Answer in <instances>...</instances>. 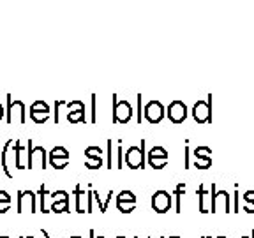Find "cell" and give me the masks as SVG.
Masks as SVG:
<instances>
[{
	"label": "cell",
	"instance_id": "6da1fadb",
	"mask_svg": "<svg viewBox=\"0 0 254 238\" xmlns=\"http://www.w3.org/2000/svg\"><path fill=\"white\" fill-rule=\"evenodd\" d=\"M30 208V212L36 210V194L32 190H18V205H16V212L21 214L25 212V208Z\"/></svg>",
	"mask_w": 254,
	"mask_h": 238
},
{
	"label": "cell",
	"instance_id": "7a4b0ae2",
	"mask_svg": "<svg viewBox=\"0 0 254 238\" xmlns=\"http://www.w3.org/2000/svg\"><path fill=\"white\" fill-rule=\"evenodd\" d=\"M48 113H50V108H48V104L43 103V101H36V103L30 106V117H32V120L37 123L46 122Z\"/></svg>",
	"mask_w": 254,
	"mask_h": 238
},
{
	"label": "cell",
	"instance_id": "3957f363",
	"mask_svg": "<svg viewBox=\"0 0 254 238\" xmlns=\"http://www.w3.org/2000/svg\"><path fill=\"white\" fill-rule=\"evenodd\" d=\"M69 161V154L65 148L62 147H57L52 150V154H50V163H52L53 168H57V170H62L65 164H67Z\"/></svg>",
	"mask_w": 254,
	"mask_h": 238
},
{
	"label": "cell",
	"instance_id": "277c9868",
	"mask_svg": "<svg viewBox=\"0 0 254 238\" xmlns=\"http://www.w3.org/2000/svg\"><path fill=\"white\" fill-rule=\"evenodd\" d=\"M134 194L132 192H129V190H122L119 194V198H117V205H119L120 212H124V214H129V212L134 208Z\"/></svg>",
	"mask_w": 254,
	"mask_h": 238
},
{
	"label": "cell",
	"instance_id": "5b68a950",
	"mask_svg": "<svg viewBox=\"0 0 254 238\" xmlns=\"http://www.w3.org/2000/svg\"><path fill=\"white\" fill-rule=\"evenodd\" d=\"M152 206H154V210L157 212H166L168 208H170V196L164 192V190H159V192H155L154 198H152Z\"/></svg>",
	"mask_w": 254,
	"mask_h": 238
},
{
	"label": "cell",
	"instance_id": "8992f818",
	"mask_svg": "<svg viewBox=\"0 0 254 238\" xmlns=\"http://www.w3.org/2000/svg\"><path fill=\"white\" fill-rule=\"evenodd\" d=\"M127 164L131 168H143V148L139 150L138 147H132L127 150Z\"/></svg>",
	"mask_w": 254,
	"mask_h": 238
},
{
	"label": "cell",
	"instance_id": "52a82bcc",
	"mask_svg": "<svg viewBox=\"0 0 254 238\" xmlns=\"http://www.w3.org/2000/svg\"><path fill=\"white\" fill-rule=\"evenodd\" d=\"M14 145V139H7L4 145V148H2V154H0V163H2V171L5 173V177L7 178H12V173L11 170H9V164H7V155H9V150H11V147Z\"/></svg>",
	"mask_w": 254,
	"mask_h": 238
},
{
	"label": "cell",
	"instance_id": "ba28073f",
	"mask_svg": "<svg viewBox=\"0 0 254 238\" xmlns=\"http://www.w3.org/2000/svg\"><path fill=\"white\" fill-rule=\"evenodd\" d=\"M145 115L150 122H159V120L163 119V106L159 103H150L145 110Z\"/></svg>",
	"mask_w": 254,
	"mask_h": 238
},
{
	"label": "cell",
	"instance_id": "9c48e42d",
	"mask_svg": "<svg viewBox=\"0 0 254 238\" xmlns=\"http://www.w3.org/2000/svg\"><path fill=\"white\" fill-rule=\"evenodd\" d=\"M170 119L173 122H182L186 119V106L182 103H173L170 106Z\"/></svg>",
	"mask_w": 254,
	"mask_h": 238
},
{
	"label": "cell",
	"instance_id": "30bf717a",
	"mask_svg": "<svg viewBox=\"0 0 254 238\" xmlns=\"http://www.w3.org/2000/svg\"><path fill=\"white\" fill-rule=\"evenodd\" d=\"M115 119L119 120V122H127V120L131 119V106H129L127 103H119V104H117Z\"/></svg>",
	"mask_w": 254,
	"mask_h": 238
},
{
	"label": "cell",
	"instance_id": "8fae6325",
	"mask_svg": "<svg viewBox=\"0 0 254 238\" xmlns=\"http://www.w3.org/2000/svg\"><path fill=\"white\" fill-rule=\"evenodd\" d=\"M9 208H11V196L7 190H0V214H5Z\"/></svg>",
	"mask_w": 254,
	"mask_h": 238
},
{
	"label": "cell",
	"instance_id": "7c38bea8",
	"mask_svg": "<svg viewBox=\"0 0 254 238\" xmlns=\"http://www.w3.org/2000/svg\"><path fill=\"white\" fill-rule=\"evenodd\" d=\"M21 152H23V147H21V143L16 139V141H14V152H12V154H14V164H16V168H18V170H23V168H21V163H20Z\"/></svg>",
	"mask_w": 254,
	"mask_h": 238
},
{
	"label": "cell",
	"instance_id": "4fadbf2b",
	"mask_svg": "<svg viewBox=\"0 0 254 238\" xmlns=\"http://www.w3.org/2000/svg\"><path fill=\"white\" fill-rule=\"evenodd\" d=\"M52 210L53 212H65L67 210V198L65 199H55L52 205Z\"/></svg>",
	"mask_w": 254,
	"mask_h": 238
},
{
	"label": "cell",
	"instance_id": "5bb4252c",
	"mask_svg": "<svg viewBox=\"0 0 254 238\" xmlns=\"http://www.w3.org/2000/svg\"><path fill=\"white\" fill-rule=\"evenodd\" d=\"M4 113H5V111H4V106H2V104H0V120L4 119Z\"/></svg>",
	"mask_w": 254,
	"mask_h": 238
},
{
	"label": "cell",
	"instance_id": "9a60e30c",
	"mask_svg": "<svg viewBox=\"0 0 254 238\" xmlns=\"http://www.w3.org/2000/svg\"><path fill=\"white\" fill-rule=\"evenodd\" d=\"M43 237H44V238H50V237H48V233H46L44 230H43Z\"/></svg>",
	"mask_w": 254,
	"mask_h": 238
},
{
	"label": "cell",
	"instance_id": "2e32d148",
	"mask_svg": "<svg viewBox=\"0 0 254 238\" xmlns=\"http://www.w3.org/2000/svg\"><path fill=\"white\" fill-rule=\"evenodd\" d=\"M20 238H34V237H20Z\"/></svg>",
	"mask_w": 254,
	"mask_h": 238
},
{
	"label": "cell",
	"instance_id": "e0dca14e",
	"mask_svg": "<svg viewBox=\"0 0 254 238\" xmlns=\"http://www.w3.org/2000/svg\"><path fill=\"white\" fill-rule=\"evenodd\" d=\"M0 238H9V237H0Z\"/></svg>",
	"mask_w": 254,
	"mask_h": 238
},
{
	"label": "cell",
	"instance_id": "ac0fdd59",
	"mask_svg": "<svg viewBox=\"0 0 254 238\" xmlns=\"http://www.w3.org/2000/svg\"><path fill=\"white\" fill-rule=\"evenodd\" d=\"M119 238H124V237H119Z\"/></svg>",
	"mask_w": 254,
	"mask_h": 238
}]
</instances>
